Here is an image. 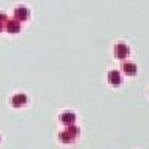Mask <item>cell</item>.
<instances>
[{
    "label": "cell",
    "mask_w": 149,
    "mask_h": 149,
    "mask_svg": "<svg viewBox=\"0 0 149 149\" xmlns=\"http://www.w3.org/2000/svg\"><path fill=\"white\" fill-rule=\"evenodd\" d=\"M122 71H124V74L133 77V75L137 74V66L133 62H124V65H122Z\"/></svg>",
    "instance_id": "8"
},
{
    "label": "cell",
    "mask_w": 149,
    "mask_h": 149,
    "mask_svg": "<svg viewBox=\"0 0 149 149\" xmlns=\"http://www.w3.org/2000/svg\"><path fill=\"white\" fill-rule=\"evenodd\" d=\"M60 122H62V124H65L66 127L68 125H74L75 124V115L74 113H71V111H65V113H62V115H60Z\"/></svg>",
    "instance_id": "7"
},
{
    "label": "cell",
    "mask_w": 149,
    "mask_h": 149,
    "mask_svg": "<svg viewBox=\"0 0 149 149\" xmlns=\"http://www.w3.org/2000/svg\"><path fill=\"white\" fill-rule=\"evenodd\" d=\"M6 21H8V17H6V14H2V12H0V23L6 24Z\"/></svg>",
    "instance_id": "9"
},
{
    "label": "cell",
    "mask_w": 149,
    "mask_h": 149,
    "mask_svg": "<svg viewBox=\"0 0 149 149\" xmlns=\"http://www.w3.org/2000/svg\"><path fill=\"white\" fill-rule=\"evenodd\" d=\"M107 78H109V83H110L113 87H118V86H120V83H122V75H120L119 71H110L109 75H107Z\"/></svg>",
    "instance_id": "5"
},
{
    "label": "cell",
    "mask_w": 149,
    "mask_h": 149,
    "mask_svg": "<svg viewBox=\"0 0 149 149\" xmlns=\"http://www.w3.org/2000/svg\"><path fill=\"white\" fill-rule=\"evenodd\" d=\"M14 17H15V20L20 21V23L26 21V20H29V17H30V11L26 6H18V8H15V11H14Z\"/></svg>",
    "instance_id": "3"
},
{
    "label": "cell",
    "mask_w": 149,
    "mask_h": 149,
    "mask_svg": "<svg viewBox=\"0 0 149 149\" xmlns=\"http://www.w3.org/2000/svg\"><path fill=\"white\" fill-rule=\"evenodd\" d=\"M78 134H80V130H78V127L75 125H68L65 131H62V133L59 134V140L63 143H71L72 140H75L78 137Z\"/></svg>",
    "instance_id": "1"
},
{
    "label": "cell",
    "mask_w": 149,
    "mask_h": 149,
    "mask_svg": "<svg viewBox=\"0 0 149 149\" xmlns=\"http://www.w3.org/2000/svg\"><path fill=\"white\" fill-rule=\"evenodd\" d=\"M2 30H5V24L0 23V32H2Z\"/></svg>",
    "instance_id": "10"
},
{
    "label": "cell",
    "mask_w": 149,
    "mask_h": 149,
    "mask_svg": "<svg viewBox=\"0 0 149 149\" xmlns=\"http://www.w3.org/2000/svg\"><path fill=\"white\" fill-rule=\"evenodd\" d=\"M11 102H12L14 107H23V106H26V102H27V95L26 93H17V95L12 96Z\"/></svg>",
    "instance_id": "6"
},
{
    "label": "cell",
    "mask_w": 149,
    "mask_h": 149,
    "mask_svg": "<svg viewBox=\"0 0 149 149\" xmlns=\"http://www.w3.org/2000/svg\"><path fill=\"white\" fill-rule=\"evenodd\" d=\"M130 53H131V50H130V47L127 45V44L119 42V44H116V45H115V57L116 59L125 60L130 56Z\"/></svg>",
    "instance_id": "2"
},
{
    "label": "cell",
    "mask_w": 149,
    "mask_h": 149,
    "mask_svg": "<svg viewBox=\"0 0 149 149\" xmlns=\"http://www.w3.org/2000/svg\"><path fill=\"white\" fill-rule=\"evenodd\" d=\"M5 29L9 33H20L21 32V23L17 20H8L5 24Z\"/></svg>",
    "instance_id": "4"
}]
</instances>
